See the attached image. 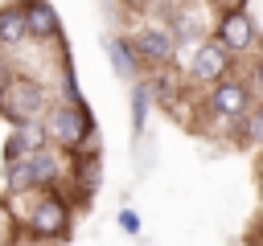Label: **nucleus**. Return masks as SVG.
<instances>
[{"label":"nucleus","instance_id":"obj_1","mask_svg":"<svg viewBox=\"0 0 263 246\" xmlns=\"http://www.w3.org/2000/svg\"><path fill=\"white\" fill-rule=\"evenodd\" d=\"M45 127H49V139L53 144H62V148H82V152H95V123H90V111L82 107V102H62V107H53L49 111V119H45Z\"/></svg>","mask_w":263,"mask_h":246},{"label":"nucleus","instance_id":"obj_2","mask_svg":"<svg viewBox=\"0 0 263 246\" xmlns=\"http://www.w3.org/2000/svg\"><path fill=\"white\" fill-rule=\"evenodd\" d=\"M41 111H45V90H41V82H33V78H12V82L0 90V115H4L12 127L37 123Z\"/></svg>","mask_w":263,"mask_h":246},{"label":"nucleus","instance_id":"obj_3","mask_svg":"<svg viewBox=\"0 0 263 246\" xmlns=\"http://www.w3.org/2000/svg\"><path fill=\"white\" fill-rule=\"evenodd\" d=\"M205 102H210V111H214L218 119H226V123H238V119L251 115V90H247V82H238V78H218V82L210 86Z\"/></svg>","mask_w":263,"mask_h":246},{"label":"nucleus","instance_id":"obj_4","mask_svg":"<svg viewBox=\"0 0 263 246\" xmlns=\"http://www.w3.org/2000/svg\"><path fill=\"white\" fill-rule=\"evenodd\" d=\"M230 49L222 45V41H201L197 49H193V61H189V74L197 78V82H205V86H214L218 78H226L230 74Z\"/></svg>","mask_w":263,"mask_h":246},{"label":"nucleus","instance_id":"obj_5","mask_svg":"<svg viewBox=\"0 0 263 246\" xmlns=\"http://www.w3.org/2000/svg\"><path fill=\"white\" fill-rule=\"evenodd\" d=\"M29 230L37 234V238H62L66 230H70V209H66V201L62 197H41L33 209H29Z\"/></svg>","mask_w":263,"mask_h":246},{"label":"nucleus","instance_id":"obj_6","mask_svg":"<svg viewBox=\"0 0 263 246\" xmlns=\"http://www.w3.org/2000/svg\"><path fill=\"white\" fill-rule=\"evenodd\" d=\"M132 49H136V57H144V61H152V66H168L173 53H177V37H173L168 29H160V25H144V29L132 37Z\"/></svg>","mask_w":263,"mask_h":246},{"label":"nucleus","instance_id":"obj_7","mask_svg":"<svg viewBox=\"0 0 263 246\" xmlns=\"http://www.w3.org/2000/svg\"><path fill=\"white\" fill-rule=\"evenodd\" d=\"M218 41H222L230 53H247V49H255V20H251V12H242V8H226L222 20H218Z\"/></svg>","mask_w":263,"mask_h":246},{"label":"nucleus","instance_id":"obj_8","mask_svg":"<svg viewBox=\"0 0 263 246\" xmlns=\"http://www.w3.org/2000/svg\"><path fill=\"white\" fill-rule=\"evenodd\" d=\"M45 144H49V127H45V123H25V127H16V131L4 139V164H16V160L41 152Z\"/></svg>","mask_w":263,"mask_h":246},{"label":"nucleus","instance_id":"obj_9","mask_svg":"<svg viewBox=\"0 0 263 246\" xmlns=\"http://www.w3.org/2000/svg\"><path fill=\"white\" fill-rule=\"evenodd\" d=\"M25 16H29V37H58V12L45 4V0H29L25 4Z\"/></svg>","mask_w":263,"mask_h":246},{"label":"nucleus","instance_id":"obj_10","mask_svg":"<svg viewBox=\"0 0 263 246\" xmlns=\"http://www.w3.org/2000/svg\"><path fill=\"white\" fill-rule=\"evenodd\" d=\"M29 160V176H33V189H49L58 176H62V164H58V156H49L45 148L41 152H33V156H25Z\"/></svg>","mask_w":263,"mask_h":246},{"label":"nucleus","instance_id":"obj_11","mask_svg":"<svg viewBox=\"0 0 263 246\" xmlns=\"http://www.w3.org/2000/svg\"><path fill=\"white\" fill-rule=\"evenodd\" d=\"M29 37V16L25 8H4L0 12V45H21Z\"/></svg>","mask_w":263,"mask_h":246},{"label":"nucleus","instance_id":"obj_12","mask_svg":"<svg viewBox=\"0 0 263 246\" xmlns=\"http://www.w3.org/2000/svg\"><path fill=\"white\" fill-rule=\"evenodd\" d=\"M107 53H111V66H115V74L132 82V74H136V57H132V53H136V49H132L127 41H119V37H115V41H107Z\"/></svg>","mask_w":263,"mask_h":246},{"label":"nucleus","instance_id":"obj_13","mask_svg":"<svg viewBox=\"0 0 263 246\" xmlns=\"http://www.w3.org/2000/svg\"><path fill=\"white\" fill-rule=\"evenodd\" d=\"M99 176H103V160H99V152H82V156H78V189H82V193L99 189Z\"/></svg>","mask_w":263,"mask_h":246},{"label":"nucleus","instance_id":"obj_14","mask_svg":"<svg viewBox=\"0 0 263 246\" xmlns=\"http://www.w3.org/2000/svg\"><path fill=\"white\" fill-rule=\"evenodd\" d=\"M173 37H177V45H181V49H189V45L201 37V20H197L193 12H181V16H177V29H173Z\"/></svg>","mask_w":263,"mask_h":246},{"label":"nucleus","instance_id":"obj_15","mask_svg":"<svg viewBox=\"0 0 263 246\" xmlns=\"http://www.w3.org/2000/svg\"><path fill=\"white\" fill-rule=\"evenodd\" d=\"M144 123H148V86H136L132 90V131L144 135Z\"/></svg>","mask_w":263,"mask_h":246},{"label":"nucleus","instance_id":"obj_16","mask_svg":"<svg viewBox=\"0 0 263 246\" xmlns=\"http://www.w3.org/2000/svg\"><path fill=\"white\" fill-rule=\"evenodd\" d=\"M247 139H251V144H263V107H255V111L247 115Z\"/></svg>","mask_w":263,"mask_h":246},{"label":"nucleus","instance_id":"obj_17","mask_svg":"<svg viewBox=\"0 0 263 246\" xmlns=\"http://www.w3.org/2000/svg\"><path fill=\"white\" fill-rule=\"evenodd\" d=\"M119 230L123 234H140V213L136 209H119Z\"/></svg>","mask_w":263,"mask_h":246},{"label":"nucleus","instance_id":"obj_18","mask_svg":"<svg viewBox=\"0 0 263 246\" xmlns=\"http://www.w3.org/2000/svg\"><path fill=\"white\" fill-rule=\"evenodd\" d=\"M62 94H66V102H82V98H78V82H74V70H66V74H62Z\"/></svg>","mask_w":263,"mask_h":246},{"label":"nucleus","instance_id":"obj_19","mask_svg":"<svg viewBox=\"0 0 263 246\" xmlns=\"http://www.w3.org/2000/svg\"><path fill=\"white\" fill-rule=\"evenodd\" d=\"M255 86L263 90V57H259V66H255Z\"/></svg>","mask_w":263,"mask_h":246},{"label":"nucleus","instance_id":"obj_20","mask_svg":"<svg viewBox=\"0 0 263 246\" xmlns=\"http://www.w3.org/2000/svg\"><path fill=\"white\" fill-rule=\"evenodd\" d=\"M8 82H12V78H8V70H4V66H0V90H4V86H8Z\"/></svg>","mask_w":263,"mask_h":246},{"label":"nucleus","instance_id":"obj_21","mask_svg":"<svg viewBox=\"0 0 263 246\" xmlns=\"http://www.w3.org/2000/svg\"><path fill=\"white\" fill-rule=\"evenodd\" d=\"M123 4H132V8H140V4H148V0H123Z\"/></svg>","mask_w":263,"mask_h":246},{"label":"nucleus","instance_id":"obj_22","mask_svg":"<svg viewBox=\"0 0 263 246\" xmlns=\"http://www.w3.org/2000/svg\"><path fill=\"white\" fill-rule=\"evenodd\" d=\"M259 246H263V221H259Z\"/></svg>","mask_w":263,"mask_h":246},{"label":"nucleus","instance_id":"obj_23","mask_svg":"<svg viewBox=\"0 0 263 246\" xmlns=\"http://www.w3.org/2000/svg\"><path fill=\"white\" fill-rule=\"evenodd\" d=\"M259 189H263V172H259Z\"/></svg>","mask_w":263,"mask_h":246}]
</instances>
